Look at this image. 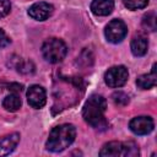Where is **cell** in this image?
I'll return each instance as SVG.
<instances>
[{"label":"cell","instance_id":"6da1fadb","mask_svg":"<svg viewBox=\"0 0 157 157\" xmlns=\"http://www.w3.org/2000/svg\"><path fill=\"white\" fill-rule=\"evenodd\" d=\"M107 109V102L102 96L92 94L82 110V117L87 124L98 130H105L108 128V121L104 117Z\"/></svg>","mask_w":157,"mask_h":157},{"label":"cell","instance_id":"7a4b0ae2","mask_svg":"<svg viewBox=\"0 0 157 157\" xmlns=\"http://www.w3.org/2000/svg\"><path fill=\"white\" fill-rule=\"evenodd\" d=\"M76 129L71 124H61L52 129L45 147L50 152H61L75 140Z\"/></svg>","mask_w":157,"mask_h":157},{"label":"cell","instance_id":"3957f363","mask_svg":"<svg viewBox=\"0 0 157 157\" xmlns=\"http://www.w3.org/2000/svg\"><path fill=\"white\" fill-rule=\"evenodd\" d=\"M139 153V147L134 141H110L99 151V156L102 157H136Z\"/></svg>","mask_w":157,"mask_h":157},{"label":"cell","instance_id":"277c9868","mask_svg":"<svg viewBox=\"0 0 157 157\" xmlns=\"http://www.w3.org/2000/svg\"><path fill=\"white\" fill-rule=\"evenodd\" d=\"M42 54L44 59L52 64L60 63L67 54L66 44L59 38H49L42 45Z\"/></svg>","mask_w":157,"mask_h":157},{"label":"cell","instance_id":"5b68a950","mask_svg":"<svg viewBox=\"0 0 157 157\" xmlns=\"http://www.w3.org/2000/svg\"><path fill=\"white\" fill-rule=\"evenodd\" d=\"M129 77V72L128 69L123 65H118V66H113L110 69H108L104 74V81L109 87H121L126 83Z\"/></svg>","mask_w":157,"mask_h":157},{"label":"cell","instance_id":"8992f818","mask_svg":"<svg viewBox=\"0 0 157 157\" xmlns=\"http://www.w3.org/2000/svg\"><path fill=\"white\" fill-rule=\"evenodd\" d=\"M126 33H128L126 25L121 20H119V18L112 20L107 25L105 31H104L105 38L110 43H119V42H121L125 38Z\"/></svg>","mask_w":157,"mask_h":157},{"label":"cell","instance_id":"52a82bcc","mask_svg":"<svg viewBox=\"0 0 157 157\" xmlns=\"http://www.w3.org/2000/svg\"><path fill=\"white\" fill-rule=\"evenodd\" d=\"M153 120L151 117H136L130 120L129 128L136 135H147L153 130Z\"/></svg>","mask_w":157,"mask_h":157},{"label":"cell","instance_id":"ba28073f","mask_svg":"<svg viewBox=\"0 0 157 157\" xmlns=\"http://www.w3.org/2000/svg\"><path fill=\"white\" fill-rule=\"evenodd\" d=\"M28 104L33 108H42L47 102L45 90L39 85H32L27 91Z\"/></svg>","mask_w":157,"mask_h":157},{"label":"cell","instance_id":"9c48e42d","mask_svg":"<svg viewBox=\"0 0 157 157\" xmlns=\"http://www.w3.org/2000/svg\"><path fill=\"white\" fill-rule=\"evenodd\" d=\"M53 5H50L49 2H45V1H39V2H36L33 4L29 9H28V15L34 18V20H38V21H44L47 18H49L53 13Z\"/></svg>","mask_w":157,"mask_h":157},{"label":"cell","instance_id":"30bf717a","mask_svg":"<svg viewBox=\"0 0 157 157\" xmlns=\"http://www.w3.org/2000/svg\"><path fill=\"white\" fill-rule=\"evenodd\" d=\"M18 141H20V134L17 132H12L0 137V156L10 155L16 148Z\"/></svg>","mask_w":157,"mask_h":157},{"label":"cell","instance_id":"8fae6325","mask_svg":"<svg viewBox=\"0 0 157 157\" xmlns=\"http://www.w3.org/2000/svg\"><path fill=\"white\" fill-rule=\"evenodd\" d=\"M114 9L113 0H93L91 2V11L97 16H108Z\"/></svg>","mask_w":157,"mask_h":157},{"label":"cell","instance_id":"7c38bea8","mask_svg":"<svg viewBox=\"0 0 157 157\" xmlns=\"http://www.w3.org/2000/svg\"><path fill=\"white\" fill-rule=\"evenodd\" d=\"M157 82V74H156V64H153L152 66V71L150 74H145L139 76V78L136 80V85L142 88V90H148L156 86Z\"/></svg>","mask_w":157,"mask_h":157},{"label":"cell","instance_id":"4fadbf2b","mask_svg":"<svg viewBox=\"0 0 157 157\" xmlns=\"http://www.w3.org/2000/svg\"><path fill=\"white\" fill-rule=\"evenodd\" d=\"M131 52L135 56H144L148 49V42L144 36H136L131 40Z\"/></svg>","mask_w":157,"mask_h":157},{"label":"cell","instance_id":"5bb4252c","mask_svg":"<svg viewBox=\"0 0 157 157\" xmlns=\"http://www.w3.org/2000/svg\"><path fill=\"white\" fill-rule=\"evenodd\" d=\"M2 107L9 112H16L21 108V98L17 93H10L4 98Z\"/></svg>","mask_w":157,"mask_h":157},{"label":"cell","instance_id":"9a60e30c","mask_svg":"<svg viewBox=\"0 0 157 157\" xmlns=\"http://www.w3.org/2000/svg\"><path fill=\"white\" fill-rule=\"evenodd\" d=\"M142 25L145 28H147L148 31H155L156 29V13L153 11L146 13L144 16L142 20Z\"/></svg>","mask_w":157,"mask_h":157},{"label":"cell","instance_id":"2e32d148","mask_svg":"<svg viewBox=\"0 0 157 157\" xmlns=\"http://www.w3.org/2000/svg\"><path fill=\"white\" fill-rule=\"evenodd\" d=\"M125 7L129 10H137V9H144L147 6L148 0H123Z\"/></svg>","mask_w":157,"mask_h":157},{"label":"cell","instance_id":"e0dca14e","mask_svg":"<svg viewBox=\"0 0 157 157\" xmlns=\"http://www.w3.org/2000/svg\"><path fill=\"white\" fill-rule=\"evenodd\" d=\"M112 98H113L114 103L118 104V105H125V104L129 103V96L126 93H124V92H120V91L113 93Z\"/></svg>","mask_w":157,"mask_h":157},{"label":"cell","instance_id":"ac0fdd59","mask_svg":"<svg viewBox=\"0 0 157 157\" xmlns=\"http://www.w3.org/2000/svg\"><path fill=\"white\" fill-rule=\"evenodd\" d=\"M16 69L22 74H31V72H33L34 66L31 61H21L20 60V63L16 65Z\"/></svg>","mask_w":157,"mask_h":157},{"label":"cell","instance_id":"d6986e66","mask_svg":"<svg viewBox=\"0 0 157 157\" xmlns=\"http://www.w3.org/2000/svg\"><path fill=\"white\" fill-rule=\"evenodd\" d=\"M11 10L10 0H0V18L5 17Z\"/></svg>","mask_w":157,"mask_h":157},{"label":"cell","instance_id":"ffe728a7","mask_svg":"<svg viewBox=\"0 0 157 157\" xmlns=\"http://www.w3.org/2000/svg\"><path fill=\"white\" fill-rule=\"evenodd\" d=\"M10 43H11L10 37L5 33L4 29L0 28V48H5V47H7Z\"/></svg>","mask_w":157,"mask_h":157}]
</instances>
